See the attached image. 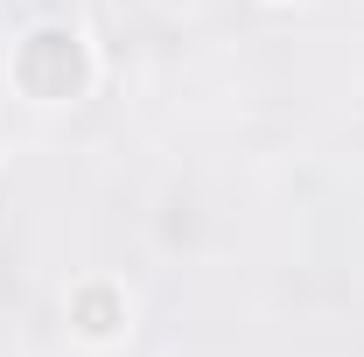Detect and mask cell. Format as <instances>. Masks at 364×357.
I'll return each mask as SVG.
<instances>
[{
    "instance_id": "1",
    "label": "cell",
    "mask_w": 364,
    "mask_h": 357,
    "mask_svg": "<svg viewBox=\"0 0 364 357\" xmlns=\"http://www.w3.org/2000/svg\"><path fill=\"white\" fill-rule=\"evenodd\" d=\"M14 85L28 91L36 105H70L91 91V49L77 28H28L21 49H14Z\"/></svg>"
},
{
    "instance_id": "2",
    "label": "cell",
    "mask_w": 364,
    "mask_h": 357,
    "mask_svg": "<svg viewBox=\"0 0 364 357\" xmlns=\"http://www.w3.org/2000/svg\"><path fill=\"white\" fill-rule=\"evenodd\" d=\"M70 322H77V336L105 343V336H119V322H127V302H119L105 280H91V287H77V294H70Z\"/></svg>"
}]
</instances>
